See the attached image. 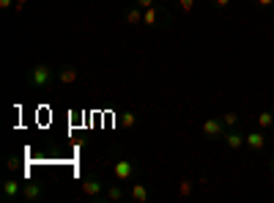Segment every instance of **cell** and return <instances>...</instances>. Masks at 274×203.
I'll return each mask as SVG.
<instances>
[{"label": "cell", "instance_id": "obj_4", "mask_svg": "<svg viewBox=\"0 0 274 203\" xmlns=\"http://www.w3.org/2000/svg\"><path fill=\"white\" fill-rule=\"evenodd\" d=\"M222 140H225V145H228L230 151H239V149H244V145H247V135H241L239 129H225Z\"/></svg>", "mask_w": 274, "mask_h": 203}, {"label": "cell", "instance_id": "obj_12", "mask_svg": "<svg viewBox=\"0 0 274 203\" xmlns=\"http://www.w3.org/2000/svg\"><path fill=\"white\" fill-rule=\"evenodd\" d=\"M220 118H222V124L228 126V129H239V124H241V116H239L236 110H228V113H222Z\"/></svg>", "mask_w": 274, "mask_h": 203}, {"label": "cell", "instance_id": "obj_16", "mask_svg": "<svg viewBox=\"0 0 274 203\" xmlns=\"http://www.w3.org/2000/svg\"><path fill=\"white\" fill-rule=\"evenodd\" d=\"M107 200H112V203L124 200V187H121V184H112L110 190H107Z\"/></svg>", "mask_w": 274, "mask_h": 203}, {"label": "cell", "instance_id": "obj_21", "mask_svg": "<svg viewBox=\"0 0 274 203\" xmlns=\"http://www.w3.org/2000/svg\"><path fill=\"white\" fill-rule=\"evenodd\" d=\"M6 168H9V170H17V168H19V159H17V157H11L9 162H6Z\"/></svg>", "mask_w": 274, "mask_h": 203}, {"label": "cell", "instance_id": "obj_14", "mask_svg": "<svg viewBox=\"0 0 274 203\" xmlns=\"http://www.w3.org/2000/svg\"><path fill=\"white\" fill-rule=\"evenodd\" d=\"M156 17H159V9H156V6H151V9L143 11V25H146V28H154V25H156Z\"/></svg>", "mask_w": 274, "mask_h": 203}, {"label": "cell", "instance_id": "obj_22", "mask_svg": "<svg viewBox=\"0 0 274 203\" xmlns=\"http://www.w3.org/2000/svg\"><path fill=\"white\" fill-rule=\"evenodd\" d=\"M214 6H217V9H228L230 0H214Z\"/></svg>", "mask_w": 274, "mask_h": 203}, {"label": "cell", "instance_id": "obj_25", "mask_svg": "<svg viewBox=\"0 0 274 203\" xmlns=\"http://www.w3.org/2000/svg\"><path fill=\"white\" fill-rule=\"evenodd\" d=\"M269 173H271V176H274V157H271V159H269Z\"/></svg>", "mask_w": 274, "mask_h": 203}, {"label": "cell", "instance_id": "obj_5", "mask_svg": "<svg viewBox=\"0 0 274 203\" xmlns=\"http://www.w3.org/2000/svg\"><path fill=\"white\" fill-rule=\"evenodd\" d=\"M225 129H228V126L222 124V118H206L203 126H200V132H203L206 137H222Z\"/></svg>", "mask_w": 274, "mask_h": 203}, {"label": "cell", "instance_id": "obj_17", "mask_svg": "<svg viewBox=\"0 0 274 203\" xmlns=\"http://www.w3.org/2000/svg\"><path fill=\"white\" fill-rule=\"evenodd\" d=\"M179 195H181V198H189V195H192V181H189V178H181V181H179Z\"/></svg>", "mask_w": 274, "mask_h": 203}, {"label": "cell", "instance_id": "obj_8", "mask_svg": "<svg viewBox=\"0 0 274 203\" xmlns=\"http://www.w3.org/2000/svg\"><path fill=\"white\" fill-rule=\"evenodd\" d=\"M129 198H132V203H148V187L146 184H132Z\"/></svg>", "mask_w": 274, "mask_h": 203}, {"label": "cell", "instance_id": "obj_6", "mask_svg": "<svg viewBox=\"0 0 274 203\" xmlns=\"http://www.w3.org/2000/svg\"><path fill=\"white\" fill-rule=\"evenodd\" d=\"M22 198L25 200H38V198H44V190L38 184H33V181H28V184H22Z\"/></svg>", "mask_w": 274, "mask_h": 203}, {"label": "cell", "instance_id": "obj_3", "mask_svg": "<svg viewBox=\"0 0 274 203\" xmlns=\"http://www.w3.org/2000/svg\"><path fill=\"white\" fill-rule=\"evenodd\" d=\"M102 192H104V184H102L96 176H85V178H83V195H85V198L99 200Z\"/></svg>", "mask_w": 274, "mask_h": 203}, {"label": "cell", "instance_id": "obj_11", "mask_svg": "<svg viewBox=\"0 0 274 203\" xmlns=\"http://www.w3.org/2000/svg\"><path fill=\"white\" fill-rule=\"evenodd\" d=\"M143 11H146V9H140V6H134V9H126V14H124L126 25H140V22H143Z\"/></svg>", "mask_w": 274, "mask_h": 203}, {"label": "cell", "instance_id": "obj_24", "mask_svg": "<svg viewBox=\"0 0 274 203\" xmlns=\"http://www.w3.org/2000/svg\"><path fill=\"white\" fill-rule=\"evenodd\" d=\"M258 6H274V0H258Z\"/></svg>", "mask_w": 274, "mask_h": 203}, {"label": "cell", "instance_id": "obj_10", "mask_svg": "<svg viewBox=\"0 0 274 203\" xmlns=\"http://www.w3.org/2000/svg\"><path fill=\"white\" fill-rule=\"evenodd\" d=\"M247 149L263 151V149H266V137H263L261 132H249V135H247Z\"/></svg>", "mask_w": 274, "mask_h": 203}, {"label": "cell", "instance_id": "obj_1", "mask_svg": "<svg viewBox=\"0 0 274 203\" xmlns=\"http://www.w3.org/2000/svg\"><path fill=\"white\" fill-rule=\"evenodd\" d=\"M28 85L33 88V91H44V88H50L55 80H58V71H55L50 63H36V66L28 69Z\"/></svg>", "mask_w": 274, "mask_h": 203}, {"label": "cell", "instance_id": "obj_15", "mask_svg": "<svg viewBox=\"0 0 274 203\" xmlns=\"http://www.w3.org/2000/svg\"><path fill=\"white\" fill-rule=\"evenodd\" d=\"M118 124L124 126V129H134V124H137V116L132 110H126V113H121L118 116Z\"/></svg>", "mask_w": 274, "mask_h": 203}, {"label": "cell", "instance_id": "obj_13", "mask_svg": "<svg viewBox=\"0 0 274 203\" xmlns=\"http://www.w3.org/2000/svg\"><path fill=\"white\" fill-rule=\"evenodd\" d=\"M258 126H261V129H271L274 126V113L271 110H261V113H258Z\"/></svg>", "mask_w": 274, "mask_h": 203}, {"label": "cell", "instance_id": "obj_9", "mask_svg": "<svg viewBox=\"0 0 274 203\" xmlns=\"http://www.w3.org/2000/svg\"><path fill=\"white\" fill-rule=\"evenodd\" d=\"M58 83H61V85L77 83V69H74V66H61V71H58Z\"/></svg>", "mask_w": 274, "mask_h": 203}, {"label": "cell", "instance_id": "obj_2", "mask_svg": "<svg viewBox=\"0 0 274 203\" xmlns=\"http://www.w3.org/2000/svg\"><path fill=\"white\" fill-rule=\"evenodd\" d=\"M137 168L132 159H115L112 162V176H115V181H129V178H134Z\"/></svg>", "mask_w": 274, "mask_h": 203}, {"label": "cell", "instance_id": "obj_7", "mask_svg": "<svg viewBox=\"0 0 274 203\" xmlns=\"http://www.w3.org/2000/svg\"><path fill=\"white\" fill-rule=\"evenodd\" d=\"M17 195H22V184H19V181H14V178L3 181V198H6V200H14Z\"/></svg>", "mask_w": 274, "mask_h": 203}, {"label": "cell", "instance_id": "obj_18", "mask_svg": "<svg viewBox=\"0 0 274 203\" xmlns=\"http://www.w3.org/2000/svg\"><path fill=\"white\" fill-rule=\"evenodd\" d=\"M179 6H181L184 14H189L192 9H195V0H179Z\"/></svg>", "mask_w": 274, "mask_h": 203}, {"label": "cell", "instance_id": "obj_19", "mask_svg": "<svg viewBox=\"0 0 274 203\" xmlns=\"http://www.w3.org/2000/svg\"><path fill=\"white\" fill-rule=\"evenodd\" d=\"M134 6H140V9H151V6H156V0H134Z\"/></svg>", "mask_w": 274, "mask_h": 203}, {"label": "cell", "instance_id": "obj_20", "mask_svg": "<svg viewBox=\"0 0 274 203\" xmlns=\"http://www.w3.org/2000/svg\"><path fill=\"white\" fill-rule=\"evenodd\" d=\"M14 3H17V0H0V9L9 11V9H14Z\"/></svg>", "mask_w": 274, "mask_h": 203}, {"label": "cell", "instance_id": "obj_23", "mask_svg": "<svg viewBox=\"0 0 274 203\" xmlns=\"http://www.w3.org/2000/svg\"><path fill=\"white\" fill-rule=\"evenodd\" d=\"M25 3H28V0H17V3H14V9H17V14H19L22 9H25Z\"/></svg>", "mask_w": 274, "mask_h": 203}]
</instances>
